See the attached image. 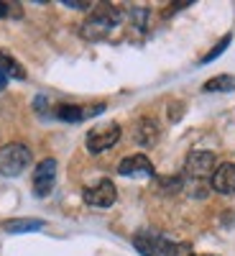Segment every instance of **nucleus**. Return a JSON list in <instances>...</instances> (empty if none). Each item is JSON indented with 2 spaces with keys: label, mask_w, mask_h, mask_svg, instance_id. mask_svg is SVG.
<instances>
[{
  "label": "nucleus",
  "mask_w": 235,
  "mask_h": 256,
  "mask_svg": "<svg viewBox=\"0 0 235 256\" xmlns=\"http://www.w3.org/2000/svg\"><path fill=\"white\" fill-rule=\"evenodd\" d=\"M44 228V220L38 218H15V220H5L3 230L8 233H28V230H41Z\"/></svg>",
  "instance_id": "obj_12"
},
{
  "label": "nucleus",
  "mask_w": 235,
  "mask_h": 256,
  "mask_svg": "<svg viewBox=\"0 0 235 256\" xmlns=\"http://www.w3.org/2000/svg\"><path fill=\"white\" fill-rule=\"evenodd\" d=\"M102 110H105V105H95L92 110H84V108H79V105H59V108H56V118L77 123V120H84V118H90V116H97Z\"/></svg>",
  "instance_id": "obj_11"
},
{
  "label": "nucleus",
  "mask_w": 235,
  "mask_h": 256,
  "mask_svg": "<svg viewBox=\"0 0 235 256\" xmlns=\"http://www.w3.org/2000/svg\"><path fill=\"white\" fill-rule=\"evenodd\" d=\"M8 13H10V6H8V3H3V0H0V18H5Z\"/></svg>",
  "instance_id": "obj_18"
},
{
  "label": "nucleus",
  "mask_w": 235,
  "mask_h": 256,
  "mask_svg": "<svg viewBox=\"0 0 235 256\" xmlns=\"http://www.w3.org/2000/svg\"><path fill=\"white\" fill-rule=\"evenodd\" d=\"M5 82H8V77H5L3 72H0V92H3V88H5Z\"/></svg>",
  "instance_id": "obj_19"
},
{
  "label": "nucleus",
  "mask_w": 235,
  "mask_h": 256,
  "mask_svg": "<svg viewBox=\"0 0 235 256\" xmlns=\"http://www.w3.org/2000/svg\"><path fill=\"white\" fill-rule=\"evenodd\" d=\"M31 164V148L26 144H5L0 148V174L3 177H18Z\"/></svg>",
  "instance_id": "obj_2"
},
{
  "label": "nucleus",
  "mask_w": 235,
  "mask_h": 256,
  "mask_svg": "<svg viewBox=\"0 0 235 256\" xmlns=\"http://www.w3.org/2000/svg\"><path fill=\"white\" fill-rule=\"evenodd\" d=\"M133 246L141 256H177L179 246L174 241L164 238L156 230H138L133 236Z\"/></svg>",
  "instance_id": "obj_3"
},
{
  "label": "nucleus",
  "mask_w": 235,
  "mask_h": 256,
  "mask_svg": "<svg viewBox=\"0 0 235 256\" xmlns=\"http://www.w3.org/2000/svg\"><path fill=\"white\" fill-rule=\"evenodd\" d=\"M118 138H120V126L118 123L97 126L87 134V152L90 154H102V152H108L110 146H115Z\"/></svg>",
  "instance_id": "obj_5"
},
{
  "label": "nucleus",
  "mask_w": 235,
  "mask_h": 256,
  "mask_svg": "<svg viewBox=\"0 0 235 256\" xmlns=\"http://www.w3.org/2000/svg\"><path fill=\"white\" fill-rule=\"evenodd\" d=\"M118 174H123V177H154V164L146 154H133V156H125L118 164Z\"/></svg>",
  "instance_id": "obj_8"
},
{
  "label": "nucleus",
  "mask_w": 235,
  "mask_h": 256,
  "mask_svg": "<svg viewBox=\"0 0 235 256\" xmlns=\"http://www.w3.org/2000/svg\"><path fill=\"white\" fill-rule=\"evenodd\" d=\"M212 187H215L220 195H233V192H235V164L233 162H225V164L215 166Z\"/></svg>",
  "instance_id": "obj_9"
},
{
  "label": "nucleus",
  "mask_w": 235,
  "mask_h": 256,
  "mask_svg": "<svg viewBox=\"0 0 235 256\" xmlns=\"http://www.w3.org/2000/svg\"><path fill=\"white\" fill-rule=\"evenodd\" d=\"M230 38H233L230 34H228V36H223V38H220V44H218L215 49H212L210 54H205V59H202V62L207 64V62H212V59H218V56H220V54H223V52L228 49V44H230Z\"/></svg>",
  "instance_id": "obj_16"
},
{
  "label": "nucleus",
  "mask_w": 235,
  "mask_h": 256,
  "mask_svg": "<svg viewBox=\"0 0 235 256\" xmlns=\"http://www.w3.org/2000/svg\"><path fill=\"white\" fill-rule=\"evenodd\" d=\"M195 256H197V254H195Z\"/></svg>",
  "instance_id": "obj_20"
},
{
  "label": "nucleus",
  "mask_w": 235,
  "mask_h": 256,
  "mask_svg": "<svg viewBox=\"0 0 235 256\" xmlns=\"http://www.w3.org/2000/svg\"><path fill=\"white\" fill-rule=\"evenodd\" d=\"M0 72H3L5 77H13V80H23L26 77V70L20 67L13 56H8L3 52H0Z\"/></svg>",
  "instance_id": "obj_14"
},
{
  "label": "nucleus",
  "mask_w": 235,
  "mask_h": 256,
  "mask_svg": "<svg viewBox=\"0 0 235 256\" xmlns=\"http://www.w3.org/2000/svg\"><path fill=\"white\" fill-rule=\"evenodd\" d=\"M118 20H120V10H118L115 6L100 3V6L90 13V18L82 24L79 34H82V38H87V41H100V38H105V36H108V34L118 26Z\"/></svg>",
  "instance_id": "obj_1"
},
{
  "label": "nucleus",
  "mask_w": 235,
  "mask_h": 256,
  "mask_svg": "<svg viewBox=\"0 0 235 256\" xmlns=\"http://www.w3.org/2000/svg\"><path fill=\"white\" fill-rule=\"evenodd\" d=\"M82 198H84V202L92 205V208H110L115 202V198H118V190H115V184L110 180H100L97 184L84 190Z\"/></svg>",
  "instance_id": "obj_6"
},
{
  "label": "nucleus",
  "mask_w": 235,
  "mask_h": 256,
  "mask_svg": "<svg viewBox=\"0 0 235 256\" xmlns=\"http://www.w3.org/2000/svg\"><path fill=\"white\" fill-rule=\"evenodd\" d=\"M184 172L192 182H207L215 174V154L212 152H192L184 162Z\"/></svg>",
  "instance_id": "obj_4"
},
{
  "label": "nucleus",
  "mask_w": 235,
  "mask_h": 256,
  "mask_svg": "<svg viewBox=\"0 0 235 256\" xmlns=\"http://www.w3.org/2000/svg\"><path fill=\"white\" fill-rule=\"evenodd\" d=\"M61 6H69V8H90L92 3H90V0H64Z\"/></svg>",
  "instance_id": "obj_17"
},
{
  "label": "nucleus",
  "mask_w": 235,
  "mask_h": 256,
  "mask_svg": "<svg viewBox=\"0 0 235 256\" xmlns=\"http://www.w3.org/2000/svg\"><path fill=\"white\" fill-rule=\"evenodd\" d=\"M159 187H161L164 192H177V190L184 187V180H182V177H161V180H159Z\"/></svg>",
  "instance_id": "obj_15"
},
{
  "label": "nucleus",
  "mask_w": 235,
  "mask_h": 256,
  "mask_svg": "<svg viewBox=\"0 0 235 256\" xmlns=\"http://www.w3.org/2000/svg\"><path fill=\"white\" fill-rule=\"evenodd\" d=\"M159 123L154 120V118H141L138 123H136V131H133V136H136V144L138 146H143V148H148V146H154L156 141H159Z\"/></svg>",
  "instance_id": "obj_10"
},
{
  "label": "nucleus",
  "mask_w": 235,
  "mask_h": 256,
  "mask_svg": "<svg viewBox=\"0 0 235 256\" xmlns=\"http://www.w3.org/2000/svg\"><path fill=\"white\" fill-rule=\"evenodd\" d=\"M205 92H233L235 90V77L233 74H220V77H212L205 82Z\"/></svg>",
  "instance_id": "obj_13"
},
{
  "label": "nucleus",
  "mask_w": 235,
  "mask_h": 256,
  "mask_svg": "<svg viewBox=\"0 0 235 256\" xmlns=\"http://www.w3.org/2000/svg\"><path fill=\"white\" fill-rule=\"evenodd\" d=\"M56 182V159H44L33 172V195L46 198Z\"/></svg>",
  "instance_id": "obj_7"
}]
</instances>
